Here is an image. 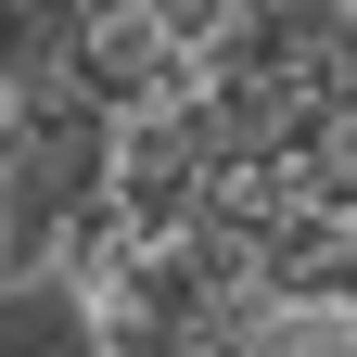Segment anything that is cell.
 Here are the masks:
<instances>
[{
  "label": "cell",
  "instance_id": "cell-6",
  "mask_svg": "<svg viewBox=\"0 0 357 357\" xmlns=\"http://www.w3.org/2000/svg\"><path fill=\"white\" fill-rule=\"evenodd\" d=\"M0 141H13V102H0Z\"/></svg>",
  "mask_w": 357,
  "mask_h": 357
},
{
  "label": "cell",
  "instance_id": "cell-1",
  "mask_svg": "<svg viewBox=\"0 0 357 357\" xmlns=\"http://www.w3.org/2000/svg\"><path fill=\"white\" fill-rule=\"evenodd\" d=\"M128 230H115V115L102 102H26L0 141V268H64L89 281Z\"/></svg>",
  "mask_w": 357,
  "mask_h": 357
},
{
  "label": "cell",
  "instance_id": "cell-4",
  "mask_svg": "<svg viewBox=\"0 0 357 357\" xmlns=\"http://www.w3.org/2000/svg\"><path fill=\"white\" fill-rule=\"evenodd\" d=\"M217 357H357V306H319V294H255Z\"/></svg>",
  "mask_w": 357,
  "mask_h": 357
},
{
  "label": "cell",
  "instance_id": "cell-5",
  "mask_svg": "<svg viewBox=\"0 0 357 357\" xmlns=\"http://www.w3.org/2000/svg\"><path fill=\"white\" fill-rule=\"evenodd\" d=\"M77 13H128V0H77Z\"/></svg>",
  "mask_w": 357,
  "mask_h": 357
},
{
  "label": "cell",
  "instance_id": "cell-2",
  "mask_svg": "<svg viewBox=\"0 0 357 357\" xmlns=\"http://www.w3.org/2000/svg\"><path fill=\"white\" fill-rule=\"evenodd\" d=\"M77 52H89V13L77 0H0V102H64L77 89Z\"/></svg>",
  "mask_w": 357,
  "mask_h": 357
},
{
  "label": "cell",
  "instance_id": "cell-3",
  "mask_svg": "<svg viewBox=\"0 0 357 357\" xmlns=\"http://www.w3.org/2000/svg\"><path fill=\"white\" fill-rule=\"evenodd\" d=\"M0 357H102L89 281H64V268H0Z\"/></svg>",
  "mask_w": 357,
  "mask_h": 357
}]
</instances>
